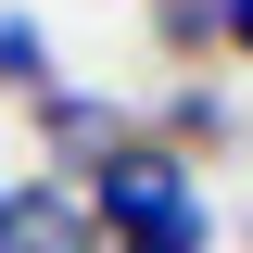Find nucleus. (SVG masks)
<instances>
[{"label":"nucleus","mask_w":253,"mask_h":253,"mask_svg":"<svg viewBox=\"0 0 253 253\" xmlns=\"http://www.w3.org/2000/svg\"><path fill=\"white\" fill-rule=\"evenodd\" d=\"M38 63H51V51H38V26H0V89H38Z\"/></svg>","instance_id":"nucleus-2"},{"label":"nucleus","mask_w":253,"mask_h":253,"mask_svg":"<svg viewBox=\"0 0 253 253\" xmlns=\"http://www.w3.org/2000/svg\"><path fill=\"white\" fill-rule=\"evenodd\" d=\"M215 26H228V51H253V0H215Z\"/></svg>","instance_id":"nucleus-3"},{"label":"nucleus","mask_w":253,"mask_h":253,"mask_svg":"<svg viewBox=\"0 0 253 253\" xmlns=\"http://www.w3.org/2000/svg\"><path fill=\"white\" fill-rule=\"evenodd\" d=\"M126 253H203V215H190V190L139 203V215H126Z\"/></svg>","instance_id":"nucleus-1"}]
</instances>
